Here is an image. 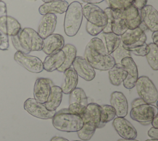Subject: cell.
I'll use <instances>...</instances> for the list:
<instances>
[{"label": "cell", "instance_id": "4dcf8cb0", "mask_svg": "<svg viewBox=\"0 0 158 141\" xmlns=\"http://www.w3.org/2000/svg\"><path fill=\"white\" fill-rule=\"evenodd\" d=\"M96 129V126L92 122H83L82 128L77 132L78 137L83 141H88L93 136Z\"/></svg>", "mask_w": 158, "mask_h": 141}, {"label": "cell", "instance_id": "7dc6e473", "mask_svg": "<svg viewBox=\"0 0 158 141\" xmlns=\"http://www.w3.org/2000/svg\"><path fill=\"white\" fill-rule=\"evenodd\" d=\"M151 123L152 127L158 128V114L154 116V118L152 119Z\"/></svg>", "mask_w": 158, "mask_h": 141}, {"label": "cell", "instance_id": "7bdbcfd3", "mask_svg": "<svg viewBox=\"0 0 158 141\" xmlns=\"http://www.w3.org/2000/svg\"><path fill=\"white\" fill-rule=\"evenodd\" d=\"M148 135L151 139H158V128L151 127L148 131Z\"/></svg>", "mask_w": 158, "mask_h": 141}, {"label": "cell", "instance_id": "c3c4849f", "mask_svg": "<svg viewBox=\"0 0 158 141\" xmlns=\"http://www.w3.org/2000/svg\"><path fill=\"white\" fill-rule=\"evenodd\" d=\"M50 141H69V140L64 137H62L54 136L53 137L51 138Z\"/></svg>", "mask_w": 158, "mask_h": 141}, {"label": "cell", "instance_id": "8d00e7d4", "mask_svg": "<svg viewBox=\"0 0 158 141\" xmlns=\"http://www.w3.org/2000/svg\"><path fill=\"white\" fill-rule=\"evenodd\" d=\"M104 11L106 14L107 16V23L106 27H104L102 32L103 33H109V32H112V25L114 22V17L112 14V9L110 7H106Z\"/></svg>", "mask_w": 158, "mask_h": 141}, {"label": "cell", "instance_id": "f907efd6", "mask_svg": "<svg viewBox=\"0 0 158 141\" xmlns=\"http://www.w3.org/2000/svg\"><path fill=\"white\" fill-rule=\"evenodd\" d=\"M117 141H139L138 140H136L135 139H118Z\"/></svg>", "mask_w": 158, "mask_h": 141}, {"label": "cell", "instance_id": "1f68e13d", "mask_svg": "<svg viewBox=\"0 0 158 141\" xmlns=\"http://www.w3.org/2000/svg\"><path fill=\"white\" fill-rule=\"evenodd\" d=\"M149 51L146 54V59L151 69L154 70H158V47L154 43L148 44Z\"/></svg>", "mask_w": 158, "mask_h": 141}, {"label": "cell", "instance_id": "44dd1931", "mask_svg": "<svg viewBox=\"0 0 158 141\" xmlns=\"http://www.w3.org/2000/svg\"><path fill=\"white\" fill-rule=\"evenodd\" d=\"M22 30L21 25L17 19L10 15L0 17V31L8 36L17 35Z\"/></svg>", "mask_w": 158, "mask_h": 141}, {"label": "cell", "instance_id": "2e32d148", "mask_svg": "<svg viewBox=\"0 0 158 141\" xmlns=\"http://www.w3.org/2000/svg\"><path fill=\"white\" fill-rule=\"evenodd\" d=\"M142 22L146 28L154 32L158 31V12L151 5H146L141 11Z\"/></svg>", "mask_w": 158, "mask_h": 141}, {"label": "cell", "instance_id": "603a6c76", "mask_svg": "<svg viewBox=\"0 0 158 141\" xmlns=\"http://www.w3.org/2000/svg\"><path fill=\"white\" fill-rule=\"evenodd\" d=\"M65 60V54L60 50L54 54L48 55L43 62V68L49 72L57 70L63 64Z\"/></svg>", "mask_w": 158, "mask_h": 141}, {"label": "cell", "instance_id": "7c38bea8", "mask_svg": "<svg viewBox=\"0 0 158 141\" xmlns=\"http://www.w3.org/2000/svg\"><path fill=\"white\" fill-rule=\"evenodd\" d=\"M120 64L127 72V75L123 82V87L127 89H131L135 87L138 78L137 66L131 57H126L122 59Z\"/></svg>", "mask_w": 158, "mask_h": 141}, {"label": "cell", "instance_id": "816d5d0a", "mask_svg": "<svg viewBox=\"0 0 158 141\" xmlns=\"http://www.w3.org/2000/svg\"><path fill=\"white\" fill-rule=\"evenodd\" d=\"M145 141H158V139H148V140H146Z\"/></svg>", "mask_w": 158, "mask_h": 141}, {"label": "cell", "instance_id": "8992f818", "mask_svg": "<svg viewBox=\"0 0 158 141\" xmlns=\"http://www.w3.org/2000/svg\"><path fill=\"white\" fill-rule=\"evenodd\" d=\"M158 114L157 106L151 104H143L131 108L130 118L143 126L151 124L152 119Z\"/></svg>", "mask_w": 158, "mask_h": 141}, {"label": "cell", "instance_id": "d590c367", "mask_svg": "<svg viewBox=\"0 0 158 141\" xmlns=\"http://www.w3.org/2000/svg\"><path fill=\"white\" fill-rule=\"evenodd\" d=\"M85 108H86L85 106H83L80 103H73L69 104L68 109L70 113L78 115L81 118L84 113Z\"/></svg>", "mask_w": 158, "mask_h": 141}, {"label": "cell", "instance_id": "5b68a950", "mask_svg": "<svg viewBox=\"0 0 158 141\" xmlns=\"http://www.w3.org/2000/svg\"><path fill=\"white\" fill-rule=\"evenodd\" d=\"M137 93L146 103L152 105L157 101L158 92L153 82L147 76L142 75L138 78L136 85Z\"/></svg>", "mask_w": 158, "mask_h": 141}, {"label": "cell", "instance_id": "f546056e", "mask_svg": "<svg viewBox=\"0 0 158 141\" xmlns=\"http://www.w3.org/2000/svg\"><path fill=\"white\" fill-rule=\"evenodd\" d=\"M69 104L77 103L86 106L88 104L87 96L83 88L76 87L69 93Z\"/></svg>", "mask_w": 158, "mask_h": 141}, {"label": "cell", "instance_id": "ac0fdd59", "mask_svg": "<svg viewBox=\"0 0 158 141\" xmlns=\"http://www.w3.org/2000/svg\"><path fill=\"white\" fill-rule=\"evenodd\" d=\"M64 44L65 40L63 36L58 33H52L43 39L42 51L46 54L50 55L62 50Z\"/></svg>", "mask_w": 158, "mask_h": 141}, {"label": "cell", "instance_id": "e575fe53", "mask_svg": "<svg viewBox=\"0 0 158 141\" xmlns=\"http://www.w3.org/2000/svg\"><path fill=\"white\" fill-rule=\"evenodd\" d=\"M128 49L130 53H133L136 56H146V54L149 53V48L148 44L146 43H144L142 45L136 46V47H133V48H125Z\"/></svg>", "mask_w": 158, "mask_h": 141}, {"label": "cell", "instance_id": "8fae6325", "mask_svg": "<svg viewBox=\"0 0 158 141\" xmlns=\"http://www.w3.org/2000/svg\"><path fill=\"white\" fill-rule=\"evenodd\" d=\"M146 39L147 37L144 32L140 27L135 29H127L120 36L121 42L125 48L142 45L146 43Z\"/></svg>", "mask_w": 158, "mask_h": 141}, {"label": "cell", "instance_id": "f6af8a7d", "mask_svg": "<svg viewBox=\"0 0 158 141\" xmlns=\"http://www.w3.org/2000/svg\"><path fill=\"white\" fill-rule=\"evenodd\" d=\"M146 102L143 100L141 99V98H135V100H133L131 102V108L135 107V106H139V105H143V104H145Z\"/></svg>", "mask_w": 158, "mask_h": 141}, {"label": "cell", "instance_id": "ab89813d", "mask_svg": "<svg viewBox=\"0 0 158 141\" xmlns=\"http://www.w3.org/2000/svg\"><path fill=\"white\" fill-rule=\"evenodd\" d=\"M9 36L0 31V50L6 51L8 50L9 43Z\"/></svg>", "mask_w": 158, "mask_h": 141}, {"label": "cell", "instance_id": "74e56055", "mask_svg": "<svg viewBox=\"0 0 158 141\" xmlns=\"http://www.w3.org/2000/svg\"><path fill=\"white\" fill-rule=\"evenodd\" d=\"M105 27H98L88 22L86 24V30L88 34L91 36H96L102 32Z\"/></svg>", "mask_w": 158, "mask_h": 141}, {"label": "cell", "instance_id": "9c48e42d", "mask_svg": "<svg viewBox=\"0 0 158 141\" xmlns=\"http://www.w3.org/2000/svg\"><path fill=\"white\" fill-rule=\"evenodd\" d=\"M14 59L19 65L31 73H40L44 70L42 61L36 56L17 51Z\"/></svg>", "mask_w": 158, "mask_h": 141}, {"label": "cell", "instance_id": "cb8c5ba5", "mask_svg": "<svg viewBox=\"0 0 158 141\" xmlns=\"http://www.w3.org/2000/svg\"><path fill=\"white\" fill-rule=\"evenodd\" d=\"M64 82L62 84L61 89L62 93L68 95L73 90L78 84V75L73 68H69L64 72Z\"/></svg>", "mask_w": 158, "mask_h": 141}, {"label": "cell", "instance_id": "b9f144b4", "mask_svg": "<svg viewBox=\"0 0 158 141\" xmlns=\"http://www.w3.org/2000/svg\"><path fill=\"white\" fill-rule=\"evenodd\" d=\"M148 0H133L132 6L138 11H141L146 5H147Z\"/></svg>", "mask_w": 158, "mask_h": 141}, {"label": "cell", "instance_id": "11a10c76", "mask_svg": "<svg viewBox=\"0 0 158 141\" xmlns=\"http://www.w3.org/2000/svg\"><path fill=\"white\" fill-rule=\"evenodd\" d=\"M2 1V0H0V1Z\"/></svg>", "mask_w": 158, "mask_h": 141}, {"label": "cell", "instance_id": "52a82bcc", "mask_svg": "<svg viewBox=\"0 0 158 141\" xmlns=\"http://www.w3.org/2000/svg\"><path fill=\"white\" fill-rule=\"evenodd\" d=\"M83 122H92L95 124L96 128H102L107 124V116L101 105L96 103H91L86 106L81 117Z\"/></svg>", "mask_w": 158, "mask_h": 141}, {"label": "cell", "instance_id": "277c9868", "mask_svg": "<svg viewBox=\"0 0 158 141\" xmlns=\"http://www.w3.org/2000/svg\"><path fill=\"white\" fill-rule=\"evenodd\" d=\"M18 36L22 46L29 53L42 50L43 39L34 29L25 27L20 30Z\"/></svg>", "mask_w": 158, "mask_h": 141}, {"label": "cell", "instance_id": "ffe728a7", "mask_svg": "<svg viewBox=\"0 0 158 141\" xmlns=\"http://www.w3.org/2000/svg\"><path fill=\"white\" fill-rule=\"evenodd\" d=\"M57 25V16L54 14H47L42 17L38 28V33L44 39L54 32Z\"/></svg>", "mask_w": 158, "mask_h": 141}, {"label": "cell", "instance_id": "d6a6232c", "mask_svg": "<svg viewBox=\"0 0 158 141\" xmlns=\"http://www.w3.org/2000/svg\"><path fill=\"white\" fill-rule=\"evenodd\" d=\"M115 60V64H120V62L122 59L126 57H131V54L130 51L128 49H125L122 43L120 44V45L115 49L110 54Z\"/></svg>", "mask_w": 158, "mask_h": 141}, {"label": "cell", "instance_id": "5bb4252c", "mask_svg": "<svg viewBox=\"0 0 158 141\" xmlns=\"http://www.w3.org/2000/svg\"><path fill=\"white\" fill-rule=\"evenodd\" d=\"M112 126L122 139H136L137 131L133 125L125 118L117 117L113 119Z\"/></svg>", "mask_w": 158, "mask_h": 141}, {"label": "cell", "instance_id": "f5cc1de1", "mask_svg": "<svg viewBox=\"0 0 158 141\" xmlns=\"http://www.w3.org/2000/svg\"><path fill=\"white\" fill-rule=\"evenodd\" d=\"M43 2H44V3L45 2H50V1H54V0H41Z\"/></svg>", "mask_w": 158, "mask_h": 141}, {"label": "cell", "instance_id": "83f0119b", "mask_svg": "<svg viewBox=\"0 0 158 141\" xmlns=\"http://www.w3.org/2000/svg\"><path fill=\"white\" fill-rule=\"evenodd\" d=\"M112 14L114 17V22L112 25V32L120 36L127 30L128 28L121 17L120 10L112 9Z\"/></svg>", "mask_w": 158, "mask_h": 141}, {"label": "cell", "instance_id": "4316f807", "mask_svg": "<svg viewBox=\"0 0 158 141\" xmlns=\"http://www.w3.org/2000/svg\"><path fill=\"white\" fill-rule=\"evenodd\" d=\"M108 75L110 83L114 86H119L125 79L127 72L120 64H115L112 69L109 70Z\"/></svg>", "mask_w": 158, "mask_h": 141}, {"label": "cell", "instance_id": "30bf717a", "mask_svg": "<svg viewBox=\"0 0 158 141\" xmlns=\"http://www.w3.org/2000/svg\"><path fill=\"white\" fill-rule=\"evenodd\" d=\"M23 108L30 114L41 119H52L56 113V110L49 111L44 104L40 103L31 98H29L25 101Z\"/></svg>", "mask_w": 158, "mask_h": 141}, {"label": "cell", "instance_id": "ee69618b", "mask_svg": "<svg viewBox=\"0 0 158 141\" xmlns=\"http://www.w3.org/2000/svg\"><path fill=\"white\" fill-rule=\"evenodd\" d=\"M7 14V7L6 4L3 1H0V17L6 15Z\"/></svg>", "mask_w": 158, "mask_h": 141}, {"label": "cell", "instance_id": "681fc988", "mask_svg": "<svg viewBox=\"0 0 158 141\" xmlns=\"http://www.w3.org/2000/svg\"><path fill=\"white\" fill-rule=\"evenodd\" d=\"M84 2H86L87 4H99L102 2H103L104 0H81Z\"/></svg>", "mask_w": 158, "mask_h": 141}, {"label": "cell", "instance_id": "e0dca14e", "mask_svg": "<svg viewBox=\"0 0 158 141\" xmlns=\"http://www.w3.org/2000/svg\"><path fill=\"white\" fill-rule=\"evenodd\" d=\"M110 105L115 109L117 117L125 118L128 111V104L125 95L118 91L113 92L110 95Z\"/></svg>", "mask_w": 158, "mask_h": 141}, {"label": "cell", "instance_id": "d4e9b609", "mask_svg": "<svg viewBox=\"0 0 158 141\" xmlns=\"http://www.w3.org/2000/svg\"><path fill=\"white\" fill-rule=\"evenodd\" d=\"M62 95L63 93L60 87L54 85L52 86L48 99L44 103L45 107L49 111H56L62 102Z\"/></svg>", "mask_w": 158, "mask_h": 141}, {"label": "cell", "instance_id": "7a4b0ae2", "mask_svg": "<svg viewBox=\"0 0 158 141\" xmlns=\"http://www.w3.org/2000/svg\"><path fill=\"white\" fill-rule=\"evenodd\" d=\"M52 123L55 129L65 132H77L83 126L82 118L70 113L68 108H63L56 112L52 118Z\"/></svg>", "mask_w": 158, "mask_h": 141}, {"label": "cell", "instance_id": "836d02e7", "mask_svg": "<svg viewBox=\"0 0 158 141\" xmlns=\"http://www.w3.org/2000/svg\"><path fill=\"white\" fill-rule=\"evenodd\" d=\"M133 0H107L109 7L113 9L123 10L132 4Z\"/></svg>", "mask_w": 158, "mask_h": 141}, {"label": "cell", "instance_id": "4fadbf2b", "mask_svg": "<svg viewBox=\"0 0 158 141\" xmlns=\"http://www.w3.org/2000/svg\"><path fill=\"white\" fill-rule=\"evenodd\" d=\"M54 85L52 81L48 78L39 77L34 85L33 96L38 102L44 104L48 99L51 93L52 86Z\"/></svg>", "mask_w": 158, "mask_h": 141}, {"label": "cell", "instance_id": "f1b7e54d", "mask_svg": "<svg viewBox=\"0 0 158 141\" xmlns=\"http://www.w3.org/2000/svg\"><path fill=\"white\" fill-rule=\"evenodd\" d=\"M103 36L105 39V46L107 53L109 54H111V53L117 49L121 43L120 37L113 32L103 33Z\"/></svg>", "mask_w": 158, "mask_h": 141}, {"label": "cell", "instance_id": "3957f363", "mask_svg": "<svg viewBox=\"0 0 158 141\" xmlns=\"http://www.w3.org/2000/svg\"><path fill=\"white\" fill-rule=\"evenodd\" d=\"M82 5L78 1L69 4L64 20V29L65 35L72 37L78 32L83 20Z\"/></svg>", "mask_w": 158, "mask_h": 141}, {"label": "cell", "instance_id": "d6986e66", "mask_svg": "<svg viewBox=\"0 0 158 141\" xmlns=\"http://www.w3.org/2000/svg\"><path fill=\"white\" fill-rule=\"evenodd\" d=\"M120 15L128 29L138 28L142 23L139 11L132 5L123 10H120Z\"/></svg>", "mask_w": 158, "mask_h": 141}, {"label": "cell", "instance_id": "9a60e30c", "mask_svg": "<svg viewBox=\"0 0 158 141\" xmlns=\"http://www.w3.org/2000/svg\"><path fill=\"white\" fill-rule=\"evenodd\" d=\"M73 69L78 76L86 81L93 80L96 76L94 69L82 56H76L72 64Z\"/></svg>", "mask_w": 158, "mask_h": 141}, {"label": "cell", "instance_id": "6da1fadb", "mask_svg": "<svg viewBox=\"0 0 158 141\" xmlns=\"http://www.w3.org/2000/svg\"><path fill=\"white\" fill-rule=\"evenodd\" d=\"M84 58L96 70H109L115 64L113 57L107 53L105 45L101 39L93 38L86 46Z\"/></svg>", "mask_w": 158, "mask_h": 141}, {"label": "cell", "instance_id": "484cf974", "mask_svg": "<svg viewBox=\"0 0 158 141\" xmlns=\"http://www.w3.org/2000/svg\"><path fill=\"white\" fill-rule=\"evenodd\" d=\"M62 50L65 54V60L61 67L57 70L59 72H64L66 69L72 66L73 62L77 56V51L76 47L70 43L65 45Z\"/></svg>", "mask_w": 158, "mask_h": 141}, {"label": "cell", "instance_id": "db71d44e", "mask_svg": "<svg viewBox=\"0 0 158 141\" xmlns=\"http://www.w3.org/2000/svg\"><path fill=\"white\" fill-rule=\"evenodd\" d=\"M72 141H81V140H72Z\"/></svg>", "mask_w": 158, "mask_h": 141}, {"label": "cell", "instance_id": "60d3db41", "mask_svg": "<svg viewBox=\"0 0 158 141\" xmlns=\"http://www.w3.org/2000/svg\"><path fill=\"white\" fill-rule=\"evenodd\" d=\"M11 37V40L13 44L14 47L15 48V49L17 50V51H20L22 53H23L25 54H29L28 52H27L25 49H24L23 48V47L22 46L19 39V36L15 35V36H10Z\"/></svg>", "mask_w": 158, "mask_h": 141}, {"label": "cell", "instance_id": "f35d334b", "mask_svg": "<svg viewBox=\"0 0 158 141\" xmlns=\"http://www.w3.org/2000/svg\"><path fill=\"white\" fill-rule=\"evenodd\" d=\"M102 108L104 109L106 116H107V123L112 121L115 117L116 116V113L115 109L111 106L109 105H101Z\"/></svg>", "mask_w": 158, "mask_h": 141}, {"label": "cell", "instance_id": "bcb514c9", "mask_svg": "<svg viewBox=\"0 0 158 141\" xmlns=\"http://www.w3.org/2000/svg\"><path fill=\"white\" fill-rule=\"evenodd\" d=\"M152 39L153 40V43L156 45H158V31L152 32Z\"/></svg>", "mask_w": 158, "mask_h": 141}, {"label": "cell", "instance_id": "7402d4cb", "mask_svg": "<svg viewBox=\"0 0 158 141\" xmlns=\"http://www.w3.org/2000/svg\"><path fill=\"white\" fill-rule=\"evenodd\" d=\"M69 3L64 0H54L45 2L41 5L38 9L39 13L44 15L47 14H63L66 12Z\"/></svg>", "mask_w": 158, "mask_h": 141}, {"label": "cell", "instance_id": "ba28073f", "mask_svg": "<svg viewBox=\"0 0 158 141\" xmlns=\"http://www.w3.org/2000/svg\"><path fill=\"white\" fill-rule=\"evenodd\" d=\"M83 15L87 22L98 27H106L107 16L104 10L95 4H86L82 7Z\"/></svg>", "mask_w": 158, "mask_h": 141}]
</instances>
